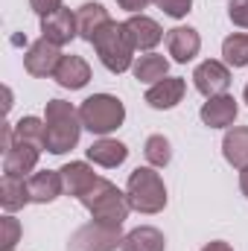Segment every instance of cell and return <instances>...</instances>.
I'll use <instances>...</instances> for the list:
<instances>
[{"label":"cell","instance_id":"obj_13","mask_svg":"<svg viewBox=\"0 0 248 251\" xmlns=\"http://www.w3.org/2000/svg\"><path fill=\"white\" fill-rule=\"evenodd\" d=\"M38 155H41V146L15 140V146H12L9 152H3V176H18V178H24L26 173L35 170Z\"/></svg>","mask_w":248,"mask_h":251},{"label":"cell","instance_id":"obj_17","mask_svg":"<svg viewBox=\"0 0 248 251\" xmlns=\"http://www.w3.org/2000/svg\"><path fill=\"white\" fill-rule=\"evenodd\" d=\"M59 173H62V181H64V193L76 196V199H82L88 190L97 184V178H99L85 161H70V164H64Z\"/></svg>","mask_w":248,"mask_h":251},{"label":"cell","instance_id":"obj_12","mask_svg":"<svg viewBox=\"0 0 248 251\" xmlns=\"http://www.w3.org/2000/svg\"><path fill=\"white\" fill-rule=\"evenodd\" d=\"M167 50L173 56V62L187 64L193 62L201 50V35L193 29V26H175L167 32Z\"/></svg>","mask_w":248,"mask_h":251},{"label":"cell","instance_id":"obj_14","mask_svg":"<svg viewBox=\"0 0 248 251\" xmlns=\"http://www.w3.org/2000/svg\"><path fill=\"white\" fill-rule=\"evenodd\" d=\"M125 32H128L134 50H146V53H149L152 47H158L161 38H164L161 24L152 21V18H146V15H131V18L125 21Z\"/></svg>","mask_w":248,"mask_h":251},{"label":"cell","instance_id":"obj_5","mask_svg":"<svg viewBox=\"0 0 248 251\" xmlns=\"http://www.w3.org/2000/svg\"><path fill=\"white\" fill-rule=\"evenodd\" d=\"M79 117H82V126L91 134L105 137V134H111V131H117L123 126L125 105L114 94H94L79 105Z\"/></svg>","mask_w":248,"mask_h":251},{"label":"cell","instance_id":"obj_20","mask_svg":"<svg viewBox=\"0 0 248 251\" xmlns=\"http://www.w3.org/2000/svg\"><path fill=\"white\" fill-rule=\"evenodd\" d=\"M222 155L231 167H248V126H234L222 137Z\"/></svg>","mask_w":248,"mask_h":251},{"label":"cell","instance_id":"obj_7","mask_svg":"<svg viewBox=\"0 0 248 251\" xmlns=\"http://www.w3.org/2000/svg\"><path fill=\"white\" fill-rule=\"evenodd\" d=\"M193 85L201 97H219V94H228L231 88V70L228 64L216 62V59H207L193 70Z\"/></svg>","mask_w":248,"mask_h":251},{"label":"cell","instance_id":"obj_30","mask_svg":"<svg viewBox=\"0 0 248 251\" xmlns=\"http://www.w3.org/2000/svg\"><path fill=\"white\" fill-rule=\"evenodd\" d=\"M29 6H32V12H35V15L47 18V15H53V12H59V9H62V0H29Z\"/></svg>","mask_w":248,"mask_h":251},{"label":"cell","instance_id":"obj_25","mask_svg":"<svg viewBox=\"0 0 248 251\" xmlns=\"http://www.w3.org/2000/svg\"><path fill=\"white\" fill-rule=\"evenodd\" d=\"M44 137H47V128H44V120H38V117H21L15 123V140L44 149Z\"/></svg>","mask_w":248,"mask_h":251},{"label":"cell","instance_id":"obj_4","mask_svg":"<svg viewBox=\"0 0 248 251\" xmlns=\"http://www.w3.org/2000/svg\"><path fill=\"white\" fill-rule=\"evenodd\" d=\"M125 196H128L131 210L146 213V216L161 213V210L167 207V187H164V178H161L152 167H137V170L128 176Z\"/></svg>","mask_w":248,"mask_h":251},{"label":"cell","instance_id":"obj_28","mask_svg":"<svg viewBox=\"0 0 248 251\" xmlns=\"http://www.w3.org/2000/svg\"><path fill=\"white\" fill-rule=\"evenodd\" d=\"M155 3L170 18H184V15H190V9H193V0H155Z\"/></svg>","mask_w":248,"mask_h":251},{"label":"cell","instance_id":"obj_24","mask_svg":"<svg viewBox=\"0 0 248 251\" xmlns=\"http://www.w3.org/2000/svg\"><path fill=\"white\" fill-rule=\"evenodd\" d=\"M222 56L228 67H246L248 64V35L246 32H234L222 41Z\"/></svg>","mask_w":248,"mask_h":251},{"label":"cell","instance_id":"obj_2","mask_svg":"<svg viewBox=\"0 0 248 251\" xmlns=\"http://www.w3.org/2000/svg\"><path fill=\"white\" fill-rule=\"evenodd\" d=\"M79 201L88 207L91 219L105 222V225H123L128 210H131L128 196L117 184H111L108 178H97V184L88 190Z\"/></svg>","mask_w":248,"mask_h":251},{"label":"cell","instance_id":"obj_27","mask_svg":"<svg viewBox=\"0 0 248 251\" xmlns=\"http://www.w3.org/2000/svg\"><path fill=\"white\" fill-rule=\"evenodd\" d=\"M18 243H21V222L12 213H6L0 219V251H12Z\"/></svg>","mask_w":248,"mask_h":251},{"label":"cell","instance_id":"obj_19","mask_svg":"<svg viewBox=\"0 0 248 251\" xmlns=\"http://www.w3.org/2000/svg\"><path fill=\"white\" fill-rule=\"evenodd\" d=\"M125 158H128V149L125 143L114 140V137H99L88 146V161L97 164V167H105V170H114L120 167Z\"/></svg>","mask_w":248,"mask_h":251},{"label":"cell","instance_id":"obj_26","mask_svg":"<svg viewBox=\"0 0 248 251\" xmlns=\"http://www.w3.org/2000/svg\"><path fill=\"white\" fill-rule=\"evenodd\" d=\"M143 155H146V161L152 167H167L173 161V146H170V140L164 134H152L143 143Z\"/></svg>","mask_w":248,"mask_h":251},{"label":"cell","instance_id":"obj_1","mask_svg":"<svg viewBox=\"0 0 248 251\" xmlns=\"http://www.w3.org/2000/svg\"><path fill=\"white\" fill-rule=\"evenodd\" d=\"M44 128H47V137H44V149L50 155H64L70 152L76 143H79V134H82V117L79 111L64 102V100H50L47 108H44Z\"/></svg>","mask_w":248,"mask_h":251},{"label":"cell","instance_id":"obj_21","mask_svg":"<svg viewBox=\"0 0 248 251\" xmlns=\"http://www.w3.org/2000/svg\"><path fill=\"white\" fill-rule=\"evenodd\" d=\"M120 251H167V240L158 228L152 225H140L134 231H128L123 237V249Z\"/></svg>","mask_w":248,"mask_h":251},{"label":"cell","instance_id":"obj_8","mask_svg":"<svg viewBox=\"0 0 248 251\" xmlns=\"http://www.w3.org/2000/svg\"><path fill=\"white\" fill-rule=\"evenodd\" d=\"M59 62H62V53H59V47L50 44L47 38L29 44V50H26V56H24V67H26V73L35 76V79H47V76H53L56 67H59Z\"/></svg>","mask_w":248,"mask_h":251},{"label":"cell","instance_id":"obj_22","mask_svg":"<svg viewBox=\"0 0 248 251\" xmlns=\"http://www.w3.org/2000/svg\"><path fill=\"white\" fill-rule=\"evenodd\" d=\"M32 199H29V184L24 181V178H18V176H3V181H0V204H3V210L6 213H15V210H21L24 204H29Z\"/></svg>","mask_w":248,"mask_h":251},{"label":"cell","instance_id":"obj_9","mask_svg":"<svg viewBox=\"0 0 248 251\" xmlns=\"http://www.w3.org/2000/svg\"><path fill=\"white\" fill-rule=\"evenodd\" d=\"M41 32H44V38H47L50 44H56V47L70 44V41L79 35L76 15H73L70 9H64V6H62L59 12H53V15L41 18Z\"/></svg>","mask_w":248,"mask_h":251},{"label":"cell","instance_id":"obj_32","mask_svg":"<svg viewBox=\"0 0 248 251\" xmlns=\"http://www.w3.org/2000/svg\"><path fill=\"white\" fill-rule=\"evenodd\" d=\"M201 251H234V249H231L228 243H222V240H213V243H207Z\"/></svg>","mask_w":248,"mask_h":251},{"label":"cell","instance_id":"obj_18","mask_svg":"<svg viewBox=\"0 0 248 251\" xmlns=\"http://www.w3.org/2000/svg\"><path fill=\"white\" fill-rule=\"evenodd\" d=\"M108 21H111V15H108V9H105L102 3H82V6L76 9L79 38H82V41H88V44H94L97 32H99Z\"/></svg>","mask_w":248,"mask_h":251},{"label":"cell","instance_id":"obj_16","mask_svg":"<svg viewBox=\"0 0 248 251\" xmlns=\"http://www.w3.org/2000/svg\"><path fill=\"white\" fill-rule=\"evenodd\" d=\"M26 184H29V199L35 204H50V201H56L64 193V181H62L59 170H41Z\"/></svg>","mask_w":248,"mask_h":251},{"label":"cell","instance_id":"obj_15","mask_svg":"<svg viewBox=\"0 0 248 251\" xmlns=\"http://www.w3.org/2000/svg\"><path fill=\"white\" fill-rule=\"evenodd\" d=\"M53 79L62 88H67V91H79V88H85L91 82V64L85 62L82 56H62Z\"/></svg>","mask_w":248,"mask_h":251},{"label":"cell","instance_id":"obj_3","mask_svg":"<svg viewBox=\"0 0 248 251\" xmlns=\"http://www.w3.org/2000/svg\"><path fill=\"white\" fill-rule=\"evenodd\" d=\"M94 50H97L102 67L111 70V73H125L134 64V44H131V38L125 32V24H117V21H108L97 32Z\"/></svg>","mask_w":248,"mask_h":251},{"label":"cell","instance_id":"obj_23","mask_svg":"<svg viewBox=\"0 0 248 251\" xmlns=\"http://www.w3.org/2000/svg\"><path fill=\"white\" fill-rule=\"evenodd\" d=\"M167 70H170V62L164 56H158V53H146V56H140L137 62L131 64L134 79L146 82V85H155V82L167 79Z\"/></svg>","mask_w":248,"mask_h":251},{"label":"cell","instance_id":"obj_29","mask_svg":"<svg viewBox=\"0 0 248 251\" xmlns=\"http://www.w3.org/2000/svg\"><path fill=\"white\" fill-rule=\"evenodd\" d=\"M228 18H231V24L248 29V0H231L228 3Z\"/></svg>","mask_w":248,"mask_h":251},{"label":"cell","instance_id":"obj_10","mask_svg":"<svg viewBox=\"0 0 248 251\" xmlns=\"http://www.w3.org/2000/svg\"><path fill=\"white\" fill-rule=\"evenodd\" d=\"M237 114H240V105H237V100H234L231 94L210 97V100L201 105V111H198L201 123L210 126V128H228V126H234Z\"/></svg>","mask_w":248,"mask_h":251},{"label":"cell","instance_id":"obj_11","mask_svg":"<svg viewBox=\"0 0 248 251\" xmlns=\"http://www.w3.org/2000/svg\"><path fill=\"white\" fill-rule=\"evenodd\" d=\"M184 79L181 76H167V79H161V82H155L149 91H146V102L155 108V111H170V108H175L181 100H184Z\"/></svg>","mask_w":248,"mask_h":251},{"label":"cell","instance_id":"obj_6","mask_svg":"<svg viewBox=\"0 0 248 251\" xmlns=\"http://www.w3.org/2000/svg\"><path fill=\"white\" fill-rule=\"evenodd\" d=\"M123 225H105V222H85L70 234L67 251H117L123 249Z\"/></svg>","mask_w":248,"mask_h":251},{"label":"cell","instance_id":"obj_34","mask_svg":"<svg viewBox=\"0 0 248 251\" xmlns=\"http://www.w3.org/2000/svg\"><path fill=\"white\" fill-rule=\"evenodd\" d=\"M243 100L248 102V82H246V91H243Z\"/></svg>","mask_w":248,"mask_h":251},{"label":"cell","instance_id":"obj_33","mask_svg":"<svg viewBox=\"0 0 248 251\" xmlns=\"http://www.w3.org/2000/svg\"><path fill=\"white\" fill-rule=\"evenodd\" d=\"M240 187H243V193H246V199H248V167L240 170Z\"/></svg>","mask_w":248,"mask_h":251},{"label":"cell","instance_id":"obj_31","mask_svg":"<svg viewBox=\"0 0 248 251\" xmlns=\"http://www.w3.org/2000/svg\"><path fill=\"white\" fill-rule=\"evenodd\" d=\"M149 3H155V0H117V6L125 9V12H131V15H143V9Z\"/></svg>","mask_w":248,"mask_h":251}]
</instances>
